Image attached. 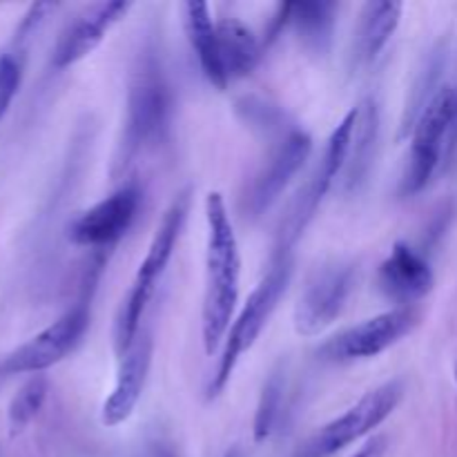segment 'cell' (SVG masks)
<instances>
[{"mask_svg": "<svg viewBox=\"0 0 457 457\" xmlns=\"http://www.w3.org/2000/svg\"><path fill=\"white\" fill-rule=\"evenodd\" d=\"M205 293L201 306V335L208 355H212L232 326L239 303L241 257L235 226L228 214L226 201L219 192L205 196Z\"/></svg>", "mask_w": 457, "mask_h": 457, "instance_id": "1", "label": "cell"}, {"mask_svg": "<svg viewBox=\"0 0 457 457\" xmlns=\"http://www.w3.org/2000/svg\"><path fill=\"white\" fill-rule=\"evenodd\" d=\"M187 212H190V192L186 190L165 210L163 219H161L159 228H156L154 237L150 241V248H147L145 257L138 266L132 288H129L123 303H120V311L114 321V348L119 357L132 346L134 339L141 333L143 312H145L156 284H159L170 259H172L179 237H181L183 226H186Z\"/></svg>", "mask_w": 457, "mask_h": 457, "instance_id": "2", "label": "cell"}, {"mask_svg": "<svg viewBox=\"0 0 457 457\" xmlns=\"http://www.w3.org/2000/svg\"><path fill=\"white\" fill-rule=\"evenodd\" d=\"M172 112V94L161 70L159 58L147 52L132 74L128 92V112L120 137L116 168L132 163L141 152L154 147L165 137Z\"/></svg>", "mask_w": 457, "mask_h": 457, "instance_id": "3", "label": "cell"}, {"mask_svg": "<svg viewBox=\"0 0 457 457\" xmlns=\"http://www.w3.org/2000/svg\"><path fill=\"white\" fill-rule=\"evenodd\" d=\"M290 277H293V262H290V257L275 259L270 270L266 272V277L253 290L248 302L241 308L239 317L232 321L230 330H228L223 355L219 360L217 373H214L208 388L210 397H217L228 386V382H230L232 373H235L237 364L244 357V353H248L254 346L262 330L266 328L268 320L275 312L277 303L284 297L286 288L290 284Z\"/></svg>", "mask_w": 457, "mask_h": 457, "instance_id": "4", "label": "cell"}, {"mask_svg": "<svg viewBox=\"0 0 457 457\" xmlns=\"http://www.w3.org/2000/svg\"><path fill=\"white\" fill-rule=\"evenodd\" d=\"M353 128H355V110L348 112V114L344 116L342 123H339L337 128H335V132L330 134L328 145H326L324 156H321V163L317 165L311 181H308L306 186H303V190L295 196L288 212L281 219L279 232H277L275 259L288 257L290 248H293L295 241L303 235V230H306V226L311 223V219L315 217L317 208H320L324 196L328 195V190L333 187L335 179H337L339 174L344 172V168H346Z\"/></svg>", "mask_w": 457, "mask_h": 457, "instance_id": "5", "label": "cell"}, {"mask_svg": "<svg viewBox=\"0 0 457 457\" xmlns=\"http://www.w3.org/2000/svg\"><path fill=\"white\" fill-rule=\"evenodd\" d=\"M455 94L457 89H436L428 105L420 114L413 125V143H411L409 163L402 177V195L413 196L422 192L431 183L433 174L445 163L446 141H449L451 125L455 116Z\"/></svg>", "mask_w": 457, "mask_h": 457, "instance_id": "6", "label": "cell"}, {"mask_svg": "<svg viewBox=\"0 0 457 457\" xmlns=\"http://www.w3.org/2000/svg\"><path fill=\"white\" fill-rule=\"evenodd\" d=\"M402 395H404V384L400 379H393V382L366 393L346 413L321 427L311 440L303 442L295 457H330L337 451L355 445L397 409Z\"/></svg>", "mask_w": 457, "mask_h": 457, "instance_id": "7", "label": "cell"}, {"mask_svg": "<svg viewBox=\"0 0 457 457\" xmlns=\"http://www.w3.org/2000/svg\"><path fill=\"white\" fill-rule=\"evenodd\" d=\"M418 321L420 312L413 306H400L395 311L382 312V315L370 317L361 324L342 330L326 344H321L317 355L330 364L370 360V357L382 355L384 351L395 346L418 326Z\"/></svg>", "mask_w": 457, "mask_h": 457, "instance_id": "8", "label": "cell"}, {"mask_svg": "<svg viewBox=\"0 0 457 457\" xmlns=\"http://www.w3.org/2000/svg\"><path fill=\"white\" fill-rule=\"evenodd\" d=\"M89 324V311L85 303L70 308L65 315L40 330L38 335L9 353L0 364V375H22V373H40V370L52 369L61 360H65L80 337L85 335Z\"/></svg>", "mask_w": 457, "mask_h": 457, "instance_id": "9", "label": "cell"}, {"mask_svg": "<svg viewBox=\"0 0 457 457\" xmlns=\"http://www.w3.org/2000/svg\"><path fill=\"white\" fill-rule=\"evenodd\" d=\"M138 208H141V190L134 183H128L79 214L71 221L67 237L76 245L105 248V245L116 244L129 230Z\"/></svg>", "mask_w": 457, "mask_h": 457, "instance_id": "10", "label": "cell"}, {"mask_svg": "<svg viewBox=\"0 0 457 457\" xmlns=\"http://www.w3.org/2000/svg\"><path fill=\"white\" fill-rule=\"evenodd\" d=\"M353 288V270L348 266L321 268L299 297L295 308V330L303 337L324 333L346 306Z\"/></svg>", "mask_w": 457, "mask_h": 457, "instance_id": "11", "label": "cell"}, {"mask_svg": "<svg viewBox=\"0 0 457 457\" xmlns=\"http://www.w3.org/2000/svg\"><path fill=\"white\" fill-rule=\"evenodd\" d=\"M311 152L312 138L306 132H302V129H290L281 138V143L268 156L263 168L254 177L253 187H250L248 201H245L250 217H262L266 210H270L277 204V199L284 195V190L293 181L295 174L303 168Z\"/></svg>", "mask_w": 457, "mask_h": 457, "instance_id": "12", "label": "cell"}, {"mask_svg": "<svg viewBox=\"0 0 457 457\" xmlns=\"http://www.w3.org/2000/svg\"><path fill=\"white\" fill-rule=\"evenodd\" d=\"M132 9V3H123V0H112V3H96L89 4L87 9L79 13L65 31L58 38L56 47L52 54V65L56 70H65V67L74 65V62L83 61L85 56L94 52L107 31L125 18V13Z\"/></svg>", "mask_w": 457, "mask_h": 457, "instance_id": "13", "label": "cell"}, {"mask_svg": "<svg viewBox=\"0 0 457 457\" xmlns=\"http://www.w3.org/2000/svg\"><path fill=\"white\" fill-rule=\"evenodd\" d=\"M152 351H154L152 335L141 330L132 346L128 348V353L120 355L116 384L101 411V422L105 427H119L132 418L134 409L143 395V388H145L147 373H150Z\"/></svg>", "mask_w": 457, "mask_h": 457, "instance_id": "14", "label": "cell"}, {"mask_svg": "<svg viewBox=\"0 0 457 457\" xmlns=\"http://www.w3.org/2000/svg\"><path fill=\"white\" fill-rule=\"evenodd\" d=\"M378 284L388 299L402 303V306H411L427 293H431V263L420 250L400 241L393 245L391 254L379 266Z\"/></svg>", "mask_w": 457, "mask_h": 457, "instance_id": "15", "label": "cell"}, {"mask_svg": "<svg viewBox=\"0 0 457 457\" xmlns=\"http://www.w3.org/2000/svg\"><path fill=\"white\" fill-rule=\"evenodd\" d=\"M219 58L226 80L244 79L253 74L262 58V43L239 18H221L217 22Z\"/></svg>", "mask_w": 457, "mask_h": 457, "instance_id": "16", "label": "cell"}, {"mask_svg": "<svg viewBox=\"0 0 457 457\" xmlns=\"http://www.w3.org/2000/svg\"><path fill=\"white\" fill-rule=\"evenodd\" d=\"M183 16H186L187 38L195 49L201 71L214 87L226 89L228 80L221 70V58H219L217 22L210 16V7L205 3H186L183 4Z\"/></svg>", "mask_w": 457, "mask_h": 457, "instance_id": "17", "label": "cell"}, {"mask_svg": "<svg viewBox=\"0 0 457 457\" xmlns=\"http://www.w3.org/2000/svg\"><path fill=\"white\" fill-rule=\"evenodd\" d=\"M402 21L400 3H369L361 12L360 27L355 34V49H353V61L357 65H370L379 56L391 36L395 34L397 25Z\"/></svg>", "mask_w": 457, "mask_h": 457, "instance_id": "18", "label": "cell"}, {"mask_svg": "<svg viewBox=\"0 0 457 457\" xmlns=\"http://www.w3.org/2000/svg\"><path fill=\"white\" fill-rule=\"evenodd\" d=\"M378 105H375V101L366 98L355 107V128H353L346 168H344V181H346L348 190H357V186L369 174L370 163H373L375 143H378Z\"/></svg>", "mask_w": 457, "mask_h": 457, "instance_id": "19", "label": "cell"}, {"mask_svg": "<svg viewBox=\"0 0 457 457\" xmlns=\"http://www.w3.org/2000/svg\"><path fill=\"white\" fill-rule=\"evenodd\" d=\"M335 12H337V4L324 3V0L290 3L288 25L311 52L326 54L333 40Z\"/></svg>", "mask_w": 457, "mask_h": 457, "instance_id": "20", "label": "cell"}, {"mask_svg": "<svg viewBox=\"0 0 457 457\" xmlns=\"http://www.w3.org/2000/svg\"><path fill=\"white\" fill-rule=\"evenodd\" d=\"M284 393L286 375L284 370H275L263 386L257 413H254V440L257 442H266L275 433L281 418V409H284Z\"/></svg>", "mask_w": 457, "mask_h": 457, "instance_id": "21", "label": "cell"}, {"mask_svg": "<svg viewBox=\"0 0 457 457\" xmlns=\"http://www.w3.org/2000/svg\"><path fill=\"white\" fill-rule=\"evenodd\" d=\"M45 400H47V379L36 375L29 382L22 384L9 404V424L13 431H22L40 413Z\"/></svg>", "mask_w": 457, "mask_h": 457, "instance_id": "22", "label": "cell"}, {"mask_svg": "<svg viewBox=\"0 0 457 457\" xmlns=\"http://www.w3.org/2000/svg\"><path fill=\"white\" fill-rule=\"evenodd\" d=\"M21 79L22 67L18 58L12 56V54H0V120L4 119L13 98H16Z\"/></svg>", "mask_w": 457, "mask_h": 457, "instance_id": "23", "label": "cell"}, {"mask_svg": "<svg viewBox=\"0 0 457 457\" xmlns=\"http://www.w3.org/2000/svg\"><path fill=\"white\" fill-rule=\"evenodd\" d=\"M239 114L244 116L245 123L259 129H275L281 123V112L259 98H245L244 105H239Z\"/></svg>", "mask_w": 457, "mask_h": 457, "instance_id": "24", "label": "cell"}, {"mask_svg": "<svg viewBox=\"0 0 457 457\" xmlns=\"http://www.w3.org/2000/svg\"><path fill=\"white\" fill-rule=\"evenodd\" d=\"M386 451V437H373L366 446H361L353 457H382Z\"/></svg>", "mask_w": 457, "mask_h": 457, "instance_id": "25", "label": "cell"}, {"mask_svg": "<svg viewBox=\"0 0 457 457\" xmlns=\"http://www.w3.org/2000/svg\"><path fill=\"white\" fill-rule=\"evenodd\" d=\"M457 150V94H455V116H453V125H451L449 132V141H446V152H445V161H449L453 156V152Z\"/></svg>", "mask_w": 457, "mask_h": 457, "instance_id": "26", "label": "cell"}, {"mask_svg": "<svg viewBox=\"0 0 457 457\" xmlns=\"http://www.w3.org/2000/svg\"><path fill=\"white\" fill-rule=\"evenodd\" d=\"M143 457H179V455L174 453V451L170 449L168 445H161V442H154V445L147 446L145 453H143Z\"/></svg>", "mask_w": 457, "mask_h": 457, "instance_id": "27", "label": "cell"}, {"mask_svg": "<svg viewBox=\"0 0 457 457\" xmlns=\"http://www.w3.org/2000/svg\"><path fill=\"white\" fill-rule=\"evenodd\" d=\"M455 382H457V364H455Z\"/></svg>", "mask_w": 457, "mask_h": 457, "instance_id": "28", "label": "cell"}, {"mask_svg": "<svg viewBox=\"0 0 457 457\" xmlns=\"http://www.w3.org/2000/svg\"><path fill=\"white\" fill-rule=\"evenodd\" d=\"M228 457H237V455H235V453H230V455H228Z\"/></svg>", "mask_w": 457, "mask_h": 457, "instance_id": "29", "label": "cell"}]
</instances>
